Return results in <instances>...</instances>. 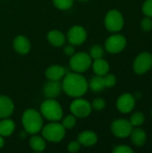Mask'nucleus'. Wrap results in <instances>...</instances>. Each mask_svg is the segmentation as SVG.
<instances>
[{
  "label": "nucleus",
  "instance_id": "34",
  "mask_svg": "<svg viewBox=\"0 0 152 153\" xmlns=\"http://www.w3.org/2000/svg\"><path fill=\"white\" fill-rule=\"evenodd\" d=\"M64 52H65V55L72 56L75 53V49H74V48L73 46H66L65 48V49H64Z\"/></svg>",
  "mask_w": 152,
  "mask_h": 153
},
{
  "label": "nucleus",
  "instance_id": "18",
  "mask_svg": "<svg viewBox=\"0 0 152 153\" xmlns=\"http://www.w3.org/2000/svg\"><path fill=\"white\" fill-rule=\"evenodd\" d=\"M78 142L83 146L90 147L96 144V143L98 142V136L92 131H84L79 134Z\"/></svg>",
  "mask_w": 152,
  "mask_h": 153
},
{
  "label": "nucleus",
  "instance_id": "25",
  "mask_svg": "<svg viewBox=\"0 0 152 153\" xmlns=\"http://www.w3.org/2000/svg\"><path fill=\"white\" fill-rule=\"evenodd\" d=\"M55 6L60 10H68L73 4V0H53Z\"/></svg>",
  "mask_w": 152,
  "mask_h": 153
},
{
  "label": "nucleus",
  "instance_id": "10",
  "mask_svg": "<svg viewBox=\"0 0 152 153\" xmlns=\"http://www.w3.org/2000/svg\"><path fill=\"white\" fill-rule=\"evenodd\" d=\"M133 127L129 120L116 119L111 125V131L112 134L118 138H126L130 136Z\"/></svg>",
  "mask_w": 152,
  "mask_h": 153
},
{
  "label": "nucleus",
  "instance_id": "13",
  "mask_svg": "<svg viewBox=\"0 0 152 153\" xmlns=\"http://www.w3.org/2000/svg\"><path fill=\"white\" fill-rule=\"evenodd\" d=\"M62 91V84L59 81H51L47 82L43 89V92L47 99H55L60 95Z\"/></svg>",
  "mask_w": 152,
  "mask_h": 153
},
{
  "label": "nucleus",
  "instance_id": "16",
  "mask_svg": "<svg viewBox=\"0 0 152 153\" xmlns=\"http://www.w3.org/2000/svg\"><path fill=\"white\" fill-rule=\"evenodd\" d=\"M65 74V69L62 65H54L49 66L46 71V77L51 81H59Z\"/></svg>",
  "mask_w": 152,
  "mask_h": 153
},
{
  "label": "nucleus",
  "instance_id": "3",
  "mask_svg": "<svg viewBox=\"0 0 152 153\" xmlns=\"http://www.w3.org/2000/svg\"><path fill=\"white\" fill-rule=\"evenodd\" d=\"M40 112L47 120L56 122L63 117V109L61 105L54 99L44 100L40 106Z\"/></svg>",
  "mask_w": 152,
  "mask_h": 153
},
{
  "label": "nucleus",
  "instance_id": "22",
  "mask_svg": "<svg viewBox=\"0 0 152 153\" xmlns=\"http://www.w3.org/2000/svg\"><path fill=\"white\" fill-rule=\"evenodd\" d=\"M89 86L91 89V91H93L95 92L102 91L106 88L105 83H104V80H103V76L96 75V76L92 77L90 81Z\"/></svg>",
  "mask_w": 152,
  "mask_h": 153
},
{
  "label": "nucleus",
  "instance_id": "29",
  "mask_svg": "<svg viewBox=\"0 0 152 153\" xmlns=\"http://www.w3.org/2000/svg\"><path fill=\"white\" fill-rule=\"evenodd\" d=\"M141 27L143 31L150 32L152 30V19L151 17L146 16L141 22Z\"/></svg>",
  "mask_w": 152,
  "mask_h": 153
},
{
  "label": "nucleus",
  "instance_id": "32",
  "mask_svg": "<svg viewBox=\"0 0 152 153\" xmlns=\"http://www.w3.org/2000/svg\"><path fill=\"white\" fill-rule=\"evenodd\" d=\"M114 153H133V150L128 146V145H125V144H121V145H117L116 147L114 148L113 150Z\"/></svg>",
  "mask_w": 152,
  "mask_h": 153
},
{
  "label": "nucleus",
  "instance_id": "2",
  "mask_svg": "<svg viewBox=\"0 0 152 153\" xmlns=\"http://www.w3.org/2000/svg\"><path fill=\"white\" fill-rule=\"evenodd\" d=\"M22 122L25 131L30 134H38L43 127L41 115L33 108H29L24 111L22 114Z\"/></svg>",
  "mask_w": 152,
  "mask_h": 153
},
{
  "label": "nucleus",
  "instance_id": "20",
  "mask_svg": "<svg viewBox=\"0 0 152 153\" xmlns=\"http://www.w3.org/2000/svg\"><path fill=\"white\" fill-rule=\"evenodd\" d=\"M92 68L96 75L104 76L109 72V64L102 57L94 59V62L92 64Z\"/></svg>",
  "mask_w": 152,
  "mask_h": 153
},
{
  "label": "nucleus",
  "instance_id": "9",
  "mask_svg": "<svg viewBox=\"0 0 152 153\" xmlns=\"http://www.w3.org/2000/svg\"><path fill=\"white\" fill-rule=\"evenodd\" d=\"M70 110L74 117H87L92 110L91 104L83 99H76L70 106Z\"/></svg>",
  "mask_w": 152,
  "mask_h": 153
},
{
  "label": "nucleus",
  "instance_id": "35",
  "mask_svg": "<svg viewBox=\"0 0 152 153\" xmlns=\"http://www.w3.org/2000/svg\"><path fill=\"white\" fill-rule=\"evenodd\" d=\"M4 146V141L3 139V136L0 135V149H2Z\"/></svg>",
  "mask_w": 152,
  "mask_h": 153
},
{
  "label": "nucleus",
  "instance_id": "19",
  "mask_svg": "<svg viewBox=\"0 0 152 153\" xmlns=\"http://www.w3.org/2000/svg\"><path fill=\"white\" fill-rule=\"evenodd\" d=\"M47 40L54 47H62L65 42V37L60 30H52L47 33Z\"/></svg>",
  "mask_w": 152,
  "mask_h": 153
},
{
  "label": "nucleus",
  "instance_id": "28",
  "mask_svg": "<svg viewBox=\"0 0 152 153\" xmlns=\"http://www.w3.org/2000/svg\"><path fill=\"white\" fill-rule=\"evenodd\" d=\"M63 126L65 128V129H71L73 127L75 126L76 125V118L73 115V116H67L64 120H63Z\"/></svg>",
  "mask_w": 152,
  "mask_h": 153
},
{
  "label": "nucleus",
  "instance_id": "17",
  "mask_svg": "<svg viewBox=\"0 0 152 153\" xmlns=\"http://www.w3.org/2000/svg\"><path fill=\"white\" fill-rule=\"evenodd\" d=\"M130 136H131V142L133 143V145L137 147L143 146L147 142V134L143 129L140 127L133 129Z\"/></svg>",
  "mask_w": 152,
  "mask_h": 153
},
{
  "label": "nucleus",
  "instance_id": "27",
  "mask_svg": "<svg viewBox=\"0 0 152 153\" xmlns=\"http://www.w3.org/2000/svg\"><path fill=\"white\" fill-rule=\"evenodd\" d=\"M103 80H104V83L106 88H111L114 87L116 83V77L112 74H107L103 76Z\"/></svg>",
  "mask_w": 152,
  "mask_h": 153
},
{
  "label": "nucleus",
  "instance_id": "21",
  "mask_svg": "<svg viewBox=\"0 0 152 153\" xmlns=\"http://www.w3.org/2000/svg\"><path fill=\"white\" fill-rule=\"evenodd\" d=\"M15 129V124L13 120L7 118H3L0 121V135L1 136H9L11 135Z\"/></svg>",
  "mask_w": 152,
  "mask_h": 153
},
{
  "label": "nucleus",
  "instance_id": "26",
  "mask_svg": "<svg viewBox=\"0 0 152 153\" xmlns=\"http://www.w3.org/2000/svg\"><path fill=\"white\" fill-rule=\"evenodd\" d=\"M104 55V49L99 45H94L90 50V56L91 59H98L101 58Z\"/></svg>",
  "mask_w": 152,
  "mask_h": 153
},
{
  "label": "nucleus",
  "instance_id": "14",
  "mask_svg": "<svg viewBox=\"0 0 152 153\" xmlns=\"http://www.w3.org/2000/svg\"><path fill=\"white\" fill-rule=\"evenodd\" d=\"M13 47L20 55H26L30 50V42L25 36L20 35L13 39Z\"/></svg>",
  "mask_w": 152,
  "mask_h": 153
},
{
  "label": "nucleus",
  "instance_id": "5",
  "mask_svg": "<svg viewBox=\"0 0 152 153\" xmlns=\"http://www.w3.org/2000/svg\"><path fill=\"white\" fill-rule=\"evenodd\" d=\"M125 24V20L123 14L116 9L110 10L105 17V26L107 30L110 32L120 31Z\"/></svg>",
  "mask_w": 152,
  "mask_h": 153
},
{
  "label": "nucleus",
  "instance_id": "37",
  "mask_svg": "<svg viewBox=\"0 0 152 153\" xmlns=\"http://www.w3.org/2000/svg\"><path fill=\"white\" fill-rule=\"evenodd\" d=\"M151 116H152V108H151Z\"/></svg>",
  "mask_w": 152,
  "mask_h": 153
},
{
  "label": "nucleus",
  "instance_id": "1",
  "mask_svg": "<svg viewBox=\"0 0 152 153\" xmlns=\"http://www.w3.org/2000/svg\"><path fill=\"white\" fill-rule=\"evenodd\" d=\"M88 87L87 80L79 73H69L65 75L62 83V90L73 98H80L84 95Z\"/></svg>",
  "mask_w": 152,
  "mask_h": 153
},
{
  "label": "nucleus",
  "instance_id": "23",
  "mask_svg": "<svg viewBox=\"0 0 152 153\" xmlns=\"http://www.w3.org/2000/svg\"><path fill=\"white\" fill-rule=\"evenodd\" d=\"M30 146L35 152H42L46 148V143L42 137L34 135L30 139Z\"/></svg>",
  "mask_w": 152,
  "mask_h": 153
},
{
  "label": "nucleus",
  "instance_id": "4",
  "mask_svg": "<svg viewBox=\"0 0 152 153\" xmlns=\"http://www.w3.org/2000/svg\"><path fill=\"white\" fill-rule=\"evenodd\" d=\"M42 135L44 139L52 142L59 143L65 135V128L58 123H50L42 127Z\"/></svg>",
  "mask_w": 152,
  "mask_h": 153
},
{
  "label": "nucleus",
  "instance_id": "7",
  "mask_svg": "<svg viewBox=\"0 0 152 153\" xmlns=\"http://www.w3.org/2000/svg\"><path fill=\"white\" fill-rule=\"evenodd\" d=\"M133 68L134 73L139 75L148 73L152 68V54L150 52L139 54L133 61Z\"/></svg>",
  "mask_w": 152,
  "mask_h": 153
},
{
  "label": "nucleus",
  "instance_id": "31",
  "mask_svg": "<svg viewBox=\"0 0 152 153\" xmlns=\"http://www.w3.org/2000/svg\"><path fill=\"white\" fill-rule=\"evenodd\" d=\"M91 107H92V108H94L95 110L100 111V110H102V109L106 107V101H105L103 99L97 98V99H95V100L92 101Z\"/></svg>",
  "mask_w": 152,
  "mask_h": 153
},
{
  "label": "nucleus",
  "instance_id": "24",
  "mask_svg": "<svg viewBox=\"0 0 152 153\" xmlns=\"http://www.w3.org/2000/svg\"><path fill=\"white\" fill-rule=\"evenodd\" d=\"M130 123L132 124L133 126L135 127H140L142 126L145 122V117L142 112H134L130 118Z\"/></svg>",
  "mask_w": 152,
  "mask_h": 153
},
{
  "label": "nucleus",
  "instance_id": "36",
  "mask_svg": "<svg viewBox=\"0 0 152 153\" xmlns=\"http://www.w3.org/2000/svg\"><path fill=\"white\" fill-rule=\"evenodd\" d=\"M79 1H88V0H79Z\"/></svg>",
  "mask_w": 152,
  "mask_h": 153
},
{
  "label": "nucleus",
  "instance_id": "30",
  "mask_svg": "<svg viewBox=\"0 0 152 153\" xmlns=\"http://www.w3.org/2000/svg\"><path fill=\"white\" fill-rule=\"evenodd\" d=\"M142 13L145 16H149L152 18V0H145L142 7Z\"/></svg>",
  "mask_w": 152,
  "mask_h": 153
},
{
  "label": "nucleus",
  "instance_id": "8",
  "mask_svg": "<svg viewBox=\"0 0 152 153\" xmlns=\"http://www.w3.org/2000/svg\"><path fill=\"white\" fill-rule=\"evenodd\" d=\"M126 39L121 34H113L105 42V48L110 54H118L126 47Z\"/></svg>",
  "mask_w": 152,
  "mask_h": 153
},
{
  "label": "nucleus",
  "instance_id": "6",
  "mask_svg": "<svg viewBox=\"0 0 152 153\" xmlns=\"http://www.w3.org/2000/svg\"><path fill=\"white\" fill-rule=\"evenodd\" d=\"M91 65V57L85 52L74 53L70 59V67L76 73H83Z\"/></svg>",
  "mask_w": 152,
  "mask_h": 153
},
{
  "label": "nucleus",
  "instance_id": "11",
  "mask_svg": "<svg viewBox=\"0 0 152 153\" xmlns=\"http://www.w3.org/2000/svg\"><path fill=\"white\" fill-rule=\"evenodd\" d=\"M67 39L73 46L82 45L87 39V31L83 27L75 25L68 30Z\"/></svg>",
  "mask_w": 152,
  "mask_h": 153
},
{
  "label": "nucleus",
  "instance_id": "15",
  "mask_svg": "<svg viewBox=\"0 0 152 153\" xmlns=\"http://www.w3.org/2000/svg\"><path fill=\"white\" fill-rule=\"evenodd\" d=\"M14 109L13 102L10 98L4 95L0 96V118L9 117Z\"/></svg>",
  "mask_w": 152,
  "mask_h": 153
},
{
  "label": "nucleus",
  "instance_id": "12",
  "mask_svg": "<svg viewBox=\"0 0 152 153\" xmlns=\"http://www.w3.org/2000/svg\"><path fill=\"white\" fill-rule=\"evenodd\" d=\"M135 107V97L131 93L122 94L116 100V108L123 114H128Z\"/></svg>",
  "mask_w": 152,
  "mask_h": 153
},
{
  "label": "nucleus",
  "instance_id": "33",
  "mask_svg": "<svg viewBox=\"0 0 152 153\" xmlns=\"http://www.w3.org/2000/svg\"><path fill=\"white\" fill-rule=\"evenodd\" d=\"M80 147H81V144L79 142H71L68 144V151L73 153L77 152L80 150Z\"/></svg>",
  "mask_w": 152,
  "mask_h": 153
}]
</instances>
